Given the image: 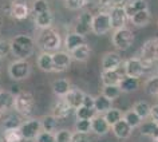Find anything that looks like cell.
I'll list each match as a JSON object with an SVG mask.
<instances>
[{
    "label": "cell",
    "instance_id": "d4e9b609",
    "mask_svg": "<svg viewBox=\"0 0 158 142\" xmlns=\"http://www.w3.org/2000/svg\"><path fill=\"white\" fill-rule=\"evenodd\" d=\"M71 58H73V61H77V62H86L87 59L90 58V55H91V48H90L89 44H82L79 46L78 48H75L73 52H70Z\"/></svg>",
    "mask_w": 158,
    "mask_h": 142
},
{
    "label": "cell",
    "instance_id": "484cf974",
    "mask_svg": "<svg viewBox=\"0 0 158 142\" xmlns=\"http://www.w3.org/2000/svg\"><path fill=\"white\" fill-rule=\"evenodd\" d=\"M52 22H54V16L51 14V11H47V12L40 14V15H35V24L40 30L51 28Z\"/></svg>",
    "mask_w": 158,
    "mask_h": 142
},
{
    "label": "cell",
    "instance_id": "ffe728a7",
    "mask_svg": "<svg viewBox=\"0 0 158 142\" xmlns=\"http://www.w3.org/2000/svg\"><path fill=\"white\" fill-rule=\"evenodd\" d=\"M145 10H149V6L145 0H131V2H127L125 6V11L127 14L129 19L133 18L135 14L141 12V11H145Z\"/></svg>",
    "mask_w": 158,
    "mask_h": 142
},
{
    "label": "cell",
    "instance_id": "ac0fdd59",
    "mask_svg": "<svg viewBox=\"0 0 158 142\" xmlns=\"http://www.w3.org/2000/svg\"><path fill=\"white\" fill-rule=\"evenodd\" d=\"M91 125H93V133L97 134V136H105L111 130V126L106 121L105 115H99V114L91 121Z\"/></svg>",
    "mask_w": 158,
    "mask_h": 142
},
{
    "label": "cell",
    "instance_id": "83f0119b",
    "mask_svg": "<svg viewBox=\"0 0 158 142\" xmlns=\"http://www.w3.org/2000/svg\"><path fill=\"white\" fill-rule=\"evenodd\" d=\"M138 87H139V79L127 77V75H125L122 82L119 83V89L123 93H133L135 90H138Z\"/></svg>",
    "mask_w": 158,
    "mask_h": 142
},
{
    "label": "cell",
    "instance_id": "f5cc1de1",
    "mask_svg": "<svg viewBox=\"0 0 158 142\" xmlns=\"http://www.w3.org/2000/svg\"><path fill=\"white\" fill-rule=\"evenodd\" d=\"M0 142H6L4 140H3V138H0Z\"/></svg>",
    "mask_w": 158,
    "mask_h": 142
},
{
    "label": "cell",
    "instance_id": "836d02e7",
    "mask_svg": "<svg viewBox=\"0 0 158 142\" xmlns=\"http://www.w3.org/2000/svg\"><path fill=\"white\" fill-rule=\"evenodd\" d=\"M3 140L6 142H23V136L20 129H8L3 132Z\"/></svg>",
    "mask_w": 158,
    "mask_h": 142
},
{
    "label": "cell",
    "instance_id": "ab89813d",
    "mask_svg": "<svg viewBox=\"0 0 158 142\" xmlns=\"http://www.w3.org/2000/svg\"><path fill=\"white\" fill-rule=\"evenodd\" d=\"M75 130H77V133L86 134V136H87L89 133L93 132L91 121H89V119H78L77 122H75Z\"/></svg>",
    "mask_w": 158,
    "mask_h": 142
},
{
    "label": "cell",
    "instance_id": "7bdbcfd3",
    "mask_svg": "<svg viewBox=\"0 0 158 142\" xmlns=\"http://www.w3.org/2000/svg\"><path fill=\"white\" fill-rule=\"evenodd\" d=\"M87 3H89V0H66L64 6L70 11H77V10H81L83 7H86Z\"/></svg>",
    "mask_w": 158,
    "mask_h": 142
},
{
    "label": "cell",
    "instance_id": "9c48e42d",
    "mask_svg": "<svg viewBox=\"0 0 158 142\" xmlns=\"http://www.w3.org/2000/svg\"><path fill=\"white\" fill-rule=\"evenodd\" d=\"M110 30H113L111 27V19H110L109 12H98L94 15L93 19V32L95 35H105L107 34Z\"/></svg>",
    "mask_w": 158,
    "mask_h": 142
},
{
    "label": "cell",
    "instance_id": "e0dca14e",
    "mask_svg": "<svg viewBox=\"0 0 158 142\" xmlns=\"http://www.w3.org/2000/svg\"><path fill=\"white\" fill-rule=\"evenodd\" d=\"M85 95H86V93H83L81 89H71L69 91V94L64 97V99L74 110H77L83 105Z\"/></svg>",
    "mask_w": 158,
    "mask_h": 142
},
{
    "label": "cell",
    "instance_id": "6da1fadb",
    "mask_svg": "<svg viewBox=\"0 0 158 142\" xmlns=\"http://www.w3.org/2000/svg\"><path fill=\"white\" fill-rule=\"evenodd\" d=\"M11 46H12L11 54H12L15 58L16 59H27L34 52L35 42L30 35L20 34V35H16V36L12 38Z\"/></svg>",
    "mask_w": 158,
    "mask_h": 142
},
{
    "label": "cell",
    "instance_id": "30bf717a",
    "mask_svg": "<svg viewBox=\"0 0 158 142\" xmlns=\"http://www.w3.org/2000/svg\"><path fill=\"white\" fill-rule=\"evenodd\" d=\"M93 19H94V15H91V12H89V11L82 12L75 19L74 32L82 35V36H86L90 31H93Z\"/></svg>",
    "mask_w": 158,
    "mask_h": 142
},
{
    "label": "cell",
    "instance_id": "7dc6e473",
    "mask_svg": "<svg viewBox=\"0 0 158 142\" xmlns=\"http://www.w3.org/2000/svg\"><path fill=\"white\" fill-rule=\"evenodd\" d=\"M71 142H90L89 138L86 134H81V133H73V140H71Z\"/></svg>",
    "mask_w": 158,
    "mask_h": 142
},
{
    "label": "cell",
    "instance_id": "f907efd6",
    "mask_svg": "<svg viewBox=\"0 0 158 142\" xmlns=\"http://www.w3.org/2000/svg\"><path fill=\"white\" fill-rule=\"evenodd\" d=\"M3 28V16H2V14H0V30Z\"/></svg>",
    "mask_w": 158,
    "mask_h": 142
},
{
    "label": "cell",
    "instance_id": "d6a6232c",
    "mask_svg": "<svg viewBox=\"0 0 158 142\" xmlns=\"http://www.w3.org/2000/svg\"><path fill=\"white\" fill-rule=\"evenodd\" d=\"M75 115H77L78 119H89V121H93L94 118L98 115V113L95 111V109L86 107V106H81L79 109L75 110Z\"/></svg>",
    "mask_w": 158,
    "mask_h": 142
},
{
    "label": "cell",
    "instance_id": "8fae6325",
    "mask_svg": "<svg viewBox=\"0 0 158 142\" xmlns=\"http://www.w3.org/2000/svg\"><path fill=\"white\" fill-rule=\"evenodd\" d=\"M109 15H110V19H111V27H113L114 31L125 28L126 22L130 20L123 6H118V7H115V8H113L109 12Z\"/></svg>",
    "mask_w": 158,
    "mask_h": 142
},
{
    "label": "cell",
    "instance_id": "f35d334b",
    "mask_svg": "<svg viewBox=\"0 0 158 142\" xmlns=\"http://www.w3.org/2000/svg\"><path fill=\"white\" fill-rule=\"evenodd\" d=\"M23 125L22 118L16 115V114H12V115H8L3 122V126H4V130L8 129H20V126Z\"/></svg>",
    "mask_w": 158,
    "mask_h": 142
},
{
    "label": "cell",
    "instance_id": "9a60e30c",
    "mask_svg": "<svg viewBox=\"0 0 158 142\" xmlns=\"http://www.w3.org/2000/svg\"><path fill=\"white\" fill-rule=\"evenodd\" d=\"M73 107L67 103V101L64 98H60L56 103L52 106V109H51V115H54L55 118H58V119H63V118H67L70 115L71 113H73Z\"/></svg>",
    "mask_w": 158,
    "mask_h": 142
},
{
    "label": "cell",
    "instance_id": "d6986e66",
    "mask_svg": "<svg viewBox=\"0 0 158 142\" xmlns=\"http://www.w3.org/2000/svg\"><path fill=\"white\" fill-rule=\"evenodd\" d=\"M111 132L114 133V136H115L118 140H126V138L130 137V134L133 132V127L125 119H121L118 123L111 126Z\"/></svg>",
    "mask_w": 158,
    "mask_h": 142
},
{
    "label": "cell",
    "instance_id": "277c9868",
    "mask_svg": "<svg viewBox=\"0 0 158 142\" xmlns=\"http://www.w3.org/2000/svg\"><path fill=\"white\" fill-rule=\"evenodd\" d=\"M31 74V65L27 59H16L8 65V75L14 81L27 79Z\"/></svg>",
    "mask_w": 158,
    "mask_h": 142
},
{
    "label": "cell",
    "instance_id": "681fc988",
    "mask_svg": "<svg viewBox=\"0 0 158 142\" xmlns=\"http://www.w3.org/2000/svg\"><path fill=\"white\" fill-rule=\"evenodd\" d=\"M150 118H152V121L158 123V103L152 107V115H150Z\"/></svg>",
    "mask_w": 158,
    "mask_h": 142
},
{
    "label": "cell",
    "instance_id": "44dd1931",
    "mask_svg": "<svg viewBox=\"0 0 158 142\" xmlns=\"http://www.w3.org/2000/svg\"><path fill=\"white\" fill-rule=\"evenodd\" d=\"M82 44H85V36H82V35H79L77 32L67 34V36L64 39V46H66L67 52H73L75 48H78Z\"/></svg>",
    "mask_w": 158,
    "mask_h": 142
},
{
    "label": "cell",
    "instance_id": "bcb514c9",
    "mask_svg": "<svg viewBox=\"0 0 158 142\" xmlns=\"http://www.w3.org/2000/svg\"><path fill=\"white\" fill-rule=\"evenodd\" d=\"M35 142H56V141H55V134L47 133V132H42L38 136L36 140H35Z\"/></svg>",
    "mask_w": 158,
    "mask_h": 142
},
{
    "label": "cell",
    "instance_id": "74e56055",
    "mask_svg": "<svg viewBox=\"0 0 158 142\" xmlns=\"http://www.w3.org/2000/svg\"><path fill=\"white\" fill-rule=\"evenodd\" d=\"M145 91L148 93L149 95L158 97V74L150 77L149 79L145 82Z\"/></svg>",
    "mask_w": 158,
    "mask_h": 142
},
{
    "label": "cell",
    "instance_id": "4fadbf2b",
    "mask_svg": "<svg viewBox=\"0 0 158 142\" xmlns=\"http://www.w3.org/2000/svg\"><path fill=\"white\" fill-rule=\"evenodd\" d=\"M30 8L24 0H12L10 4V15L16 20H23L28 16Z\"/></svg>",
    "mask_w": 158,
    "mask_h": 142
},
{
    "label": "cell",
    "instance_id": "2e32d148",
    "mask_svg": "<svg viewBox=\"0 0 158 142\" xmlns=\"http://www.w3.org/2000/svg\"><path fill=\"white\" fill-rule=\"evenodd\" d=\"M122 65V56L118 52H107L102 58V70H118Z\"/></svg>",
    "mask_w": 158,
    "mask_h": 142
},
{
    "label": "cell",
    "instance_id": "52a82bcc",
    "mask_svg": "<svg viewBox=\"0 0 158 142\" xmlns=\"http://www.w3.org/2000/svg\"><path fill=\"white\" fill-rule=\"evenodd\" d=\"M148 70V66L145 65V62L141 58H129L127 61L123 63V73L125 75L131 77V78H139L145 74V71Z\"/></svg>",
    "mask_w": 158,
    "mask_h": 142
},
{
    "label": "cell",
    "instance_id": "7a4b0ae2",
    "mask_svg": "<svg viewBox=\"0 0 158 142\" xmlns=\"http://www.w3.org/2000/svg\"><path fill=\"white\" fill-rule=\"evenodd\" d=\"M36 44L43 51H58L62 46V38L59 32L54 28L40 30L36 38Z\"/></svg>",
    "mask_w": 158,
    "mask_h": 142
},
{
    "label": "cell",
    "instance_id": "91938a15",
    "mask_svg": "<svg viewBox=\"0 0 158 142\" xmlns=\"http://www.w3.org/2000/svg\"><path fill=\"white\" fill-rule=\"evenodd\" d=\"M63 2H66V0H63Z\"/></svg>",
    "mask_w": 158,
    "mask_h": 142
},
{
    "label": "cell",
    "instance_id": "603a6c76",
    "mask_svg": "<svg viewBox=\"0 0 158 142\" xmlns=\"http://www.w3.org/2000/svg\"><path fill=\"white\" fill-rule=\"evenodd\" d=\"M38 67L43 73H54V59L52 54L50 52H42L38 56Z\"/></svg>",
    "mask_w": 158,
    "mask_h": 142
},
{
    "label": "cell",
    "instance_id": "cb8c5ba5",
    "mask_svg": "<svg viewBox=\"0 0 158 142\" xmlns=\"http://www.w3.org/2000/svg\"><path fill=\"white\" fill-rule=\"evenodd\" d=\"M15 105V95L11 91L2 90L0 91V111H8Z\"/></svg>",
    "mask_w": 158,
    "mask_h": 142
},
{
    "label": "cell",
    "instance_id": "5b68a950",
    "mask_svg": "<svg viewBox=\"0 0 158 142\" xmlns=\"http://www.w3.org/2000/svg\"><path fill=\"white\" fill-rule=\"evenodd\" d=\"M141 59L149 67L153 66L154 62H158V38H152L146 40L141 47Z\"/></svg>",
    "mask_w": 158,
    "mask_h": 142
},
{
    "label": "cell",
    "instance_id": "4dcf8cb0",
    "mask_svg": "<svg viewBox=\"0 0 158 142\" xmlns=\"http://www.w3.org/2000/svg\"><path fill=\"white\" fill-rule=\"evenodd\" d=\"M152 107L153 106H150L148 102H145V101H138L133 105V110L142 118V119L149 118L152 115Z\"/></svg>",
    "mask_w": 158,
    "mask_h": 142
},
{
    "label": "cell",
    "instance_id": "1f68e13d",
    "mask_svg": "<svg viewBox=\"0 0 158 142\" xmlns=\"http://www.w3.org/2000/svg\"><path fill=\"white\" fill-rule=\"evenodd\" d=\"M42 129L43 132H47V133H56L55 130L58 127V118H55L54 115H46L43 117L42 119Z\"/></svg>",
    "mask_w": 158,
    "mask_h": 142
},
{
    "label": "cell",
    "instance_id": "b9f144b4",
    "mask_svg": "<svg viewBox=\"0 0 158 142\" xmlns=\"http://www.w3.org/2000/svg\"><path fill=\"white\" fill-rule=\"evenodd\" d=\"M47 11H50V6H48V2H47V0H34L32 12L35 15L44 14Z\"/></svg>",
    "mask_w": 158,
    "mask_h": 142
},
{
    "label": "cell",
    "instance_id": "60d3db41",
    "mask_svg": "<svg viewBox=\"0 0 158 142\" xmlns=\"http://www.w3.org/2000/svg\"><path fill=\"white\" fill-rule=\"evenodd\" d=\"M121 93L122 91H121L119 86H103V89H102V95H105L110 101L117 99Z\"/></svg>",
    "mask_w": 158,
    "mask_h": 142
},
{
    "label": "cell",
    "instance_id": "db71d44e",
    "mask_svg": "<svg viewBox=\"0 0 158 142\" xmlns=\"http://www.w3.org/2000/svg\"><path fill=\"white\" fill-rule=\"evenodd\" d=\"M0 69H2V59H0Z\"/></svg>",
    "mask_w": 158,
    "mask_h": 142
},
{
    "label": "cell",
    "instance_id": "816d5d0a",
    "mask_svg": "<svg viewBox=\"0 0 158 142\" xmlns=\"http://www.w3.org/2000/svg\"><path fill=\"white\" fill-rule=\"evenodd\" d=\"M153 141H154V142H158V136H157L156 138H154V140H153Z\"/></svg>",
    "mask_w": 158,
    "mask_h": 142
},
{
    "label": "cell",
    "instance_id": "8d00e7d4",
    "mask_svg": "<svg viewBox=\"0 0 158 142\" xmlns=\"http://www.w3.org/2000/svg\"><path fill=\"white\" fill-rule=\"evenodd\" d=\"M127 2H119V0H98V6L102 10V12H110L113 8L118 6H126Z\"/></svg>",
    "mask_w": 158,
    "mask_h": 142
},
{
    "label": "cell",
    "instance_id": "f6af8a7d",
    "mask_svg": "<svg viewBox=\"0 0 158 142\" xmlns=\"http://www.w3.org/2000/svg\"><path fill=\"white\" fill-rule=\"evenodd\" d=\"M11 51H12L11 40H7V39H0V59L6 58L7 55H10Z\"/></svg>",
    "mask_w": 158,
    "mask_h": 142
},
{
    "label": "cell",
    "instance_id": "8992f818",
    "mask_svg": "<svg viewBox=\"0 0 158 142\" xmlns=\"http://www.w3.org/2000/svg\"><path fill=\"white\" fill-rule=\"evenodd\" d=\"M113 46L115 47L117 50L119 51H125L131 47V44L134 43V34L131 30L129 28H122L118 31H114L113 38H111Z\"/></svg>",
    "mask_w": 158,
    "mask_h": 142
},
{
    "label": "cell",
    "instance_id": "7c38bea8",
    "mask_svg": "<svg viewBox=\"0 0 158 142\" xmlns=\"http://www.w3.org/2000/svg\"><path fill=\"white\" fill-rule=\"evenodd\" d=\"M52 59H54L55 73H62V71L67 70L71 65V61H73L70 52H66V51H56V52H54Z\"/></svg>",
    "mask_w": 158,
    "mask_h": 142
},
{
    "label": "cell",
    "instance_id": "5bb4252c",
    "mask_svg": "<svg viewBox=\"0 0 158 142\" xmlns=\"http://www.w3.org/2000/svg\"><path fill=\"white\" fill-rule=\"evenodd\" d=\"M125 74L121 73V70H107L103 71L102 70L101 74V81L103 86H119V83L123 79Z\"/></svg>",
    "mask_w": 158,
    "mask_h": 142
},
{
    "label": "cell",
    "instance_id": "4316f807",
    "mask_svg": "<svg viewBox=\"0 0 158 142\" xmlns=\"http://www.w3.org/2000/svg\"><path fill=\"white\" fill-rule=\"evenodd\" d=\"M113 106V101H110L107 99L105 95H98L95 97V103H94V109H95V111L98 114H106L109 111L110 109H113L111 107Z\"/></svg>",
    "mask_w": 158,
    "mask_h": 142
},
{
    "label": "cell",
    "instance_id": "f546056e",
    "mask_svg": "<svg viewBox=\"0 0 158 142\" xmlns=\"http://www.w3.org/2000/svg\"><path fill=\"white\" fill-rule=\"evenodd\" d=\"M150 19H152L150 11L145 10V11H141V12L135 14L133 18H130V22H131L135 27H145L150 23Z\"/></svg>",
    "mask_w": 158,
    "mask_h": 142
},
{
    "label": "cell",
    "instance_id": "d590c367",
    "mask_svg": "<svg viewBox=\"0 0 158 142\" xmlns=\"http://www.w3.org/2000/svg\"><path fill=\"white\" fill-rule=\"evenodd\" d=\"M105 118H106V121L109 122V125L110 126H114L115 123H118L121 119H123V113L119 109H110L107 113L103 114Z\"/></svg>",
    "mask_w": 158,
    "mask_h": 142
},
{
    "label": "cell",
    "instance_id": "e575fe53",
    "mask_svg": "<svg viewBox=\"0 0 158 142\" xmlns=\"http://www.w3.org/2000/svg\"><path fill=\"white\" fill-rule=\"evenodd\" d=\"M123 119L131 126V127H139L142 125V118L134 111V110H127L126 113H123Z\"/></svg>",
    "mask_w": 158,
    "mask_h": 142
},
{
    "label": "cell",
    "instance_id": "ee69618b",
    "mask_svg": "<svg viewBox=\"0 0 158 142\" xmlns=\"http://www.w3.org/2000/svg\"><path fill=\"white\" fill-rule=\"evenodd\" d=\"M73 140V133L67 129H60L55 133V141L56 142H71Z\"/></svg>",
    "mask_w": 158,
    "mask_h": 142
},
{
    "label": "cell",
    "instance_id": "6f0895ef",
    "mask_svg": "<svg viewBox=\"0 0 158 142\" xmlns=\"http://www.w3.org/2000/svg\"><path fill=\"white\" fill-rule=\"evenodd\" d=\"M157 73H158V67H157Z\"/></svg>",
    "mask_w": 158,
    "mask_h": 142
},
{
    "label": "cell",
    "instance_id": "c3c4849f",
    "mask_svg": "<svg viewBox=\"0 0 158 142\" xmlns=\"http://www.w3.org/2000/svg\"><path fill=\"white\" fill-rule=\"evenodd\" d=\"M94 103H95V97L90 95V94H86L85 99H83V105H82V106H86V107L94 109Z\"/></svg>",
    "mask_w": 158,
    "mask_h": 142
},
{
    "label": "cell",
    "instance_id": "7402d4cb",
    "mask_svg": "<svg viewBox=\"0 0 158 142\" xmlns=\"http://www.w3.org/2000/svg\"><path fill=\"white\" fill-rule=\"evenodd\" d=\"M71 90V85L69 79H64V78H59V79L54 81L52 83V91L55 95H58L59 98H64L69 91Z\"/></svg>",
    "mask_w": 158,
    "mask_h": 142
},
{
    "label": "cell",
    "instance_id": "9f6ffc18",
    "mask_svg": "<svg viewBox=\"0 0 158 142\" xmlns=\"http://www.w3.org/2000/svg\"><path fill=\"white\" fill-rule=\"evenodd\" d=\"M0 91H2V86H0Z\"/></svg>",
    "mask_w": 158,
    "mask_h": 142
},
{
    "label": "cell",
    "instance_id": "11a10c76",
    "mask_svg": "<svg viewBox=\"0 0 158 142\" xmlns=\"http://www.w3.org/2000/svg\"><path fill=\"white\" fill-rule=\"evenodd\" d=\"M0 118H2V111H0Z\"/></svg>",
    "mask_w": 158,
    "mask_h": 142
},
{
    "label": "cell",
    "instance_id": "ba28073f",
    "mask_svg": "<svg viewBox=\"0 0 158 142\" xmlns=\"http://www.w3.org/2000/svg\"><path fill=\"white\" fill-rule=\"evenodd\" d=\"M20 132L24 140H36L38 136L43 132L42 129V122L38 118H31L23 122V125L20 126Z\"/></svg>",
    "mask_w": 158,
    "mask_h": 142
},
{
    "label": "cell",
    "instance_id": "f1b7e54d",
    "mask_svg": "<svg viewBox=\"0 0 158 142\" xmlns=\"http://www.w3.org/2000/svg\"><path fill=\"white\" fill-rule=\"evenodd\" d=\"M139 130H141V134L145 137H149V138H156L158 136V123L154 121H148L145 123H142L139 126Z\"/></svg>",
    "mask_w": 158,
    "mask_h": 142
},
{
    "label": "cell",
    "instance_id": "3957f363",
    "mask_svg": "<svg viewBox=\"0 0 158 142\" xmlns=\"http://www.w3.org/2000/svg\"><path fill=\"white\" fill-rule=\"evenodd\" d=\"M35 106L34 95L28 91H22L15 95V105L14 109L23 117H30L32 114Z\"/></svg>",
    "mask_w": 158,
    "mask_h": 142
},
{
    "label": "cell",
    "instance_id": "680465c9",
    "mask_svg": "<svg viewBox=\"0 0 158 142\" xmlns=\"http://www.w3.org/2000/svg\"><path fill=\"white\" fill-rule=\"evenodd\" d=\"M157 26H158V22H157Z\"/></svg>",
    "mask_w": 158,
    "mask_h": 142
}]
</instances>
